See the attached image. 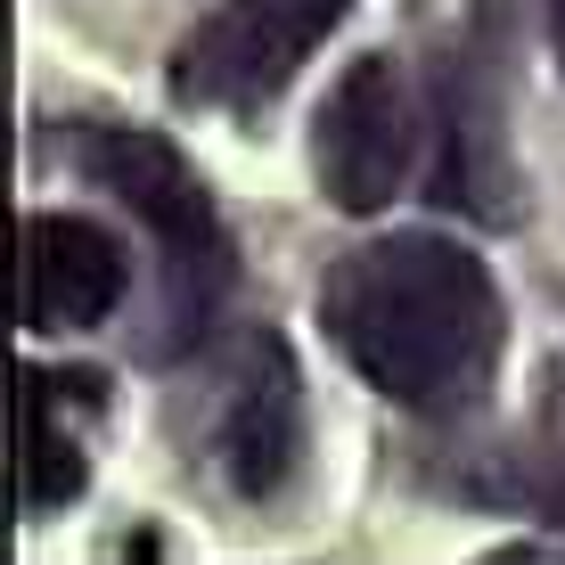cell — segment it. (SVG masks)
<instances>
[{
	"instance_id": "6da1fadb",
	"label": "cell",
	"mask_w": 565,
	"mask_h": 565,
	"mask_svg": "<svg viewBox=\"0 0 565 565\" xmlns=\"http://www.w3.org/2000/svg\"><path fill=\"white\" fill-rule=\"evenodd\" d=\"M320 328L385 402L418 418L476 411L509 344L483 255L435 230H394V238L353 246L320 279Z\"/></svg>"
},
{
	"instance_id": "7a4b0ae2",
	"label": "cell",
	"mask_w": 565,
	"mask_h": 565,
	"mask_svg": "<svg viewBox=\"0 0 565 565\" xmlns=\"http://www.w3.org/2000/svg\"><path fill=\"white\" fill-rule=\"evenodd\" d=\"M66 156L99 189H115V198L140 213V230L156 238L164 303H156L148 353L156 361H189L213 337V320H222V303H230V279H238V255H230V230H222L213 189L198 181V164H189L164 131H140V124H90V131L66 140Z\"/></svg>"
},
{
	"instance_id": "3957f363",
	"label": "cell",
	"mask_w": 565,
	"mask_h": 565,
	"mask_svg": "<svg viewBox=\"0 0 565 565\" xmlns=\"http://www.w3.org/2000/svg\"><path fill=\"white\" fill-rule=\"evenodd\" d=\"M418 148H426L418 90L385 50L353 57V66L337 74V90L320 99V115H311V172H320V189H328L337 213L394 205L402 189H411V172H418Z\"/></svg>"
},
{
	"instance_id": "277c9868",
	"label": "cell",
	"mask_w": 565,
	"mask_h": 565,
	"mask_svg": "<svg viewBox=\"0 0 565 565\" xmlns=\"http://www.w3.org/2000/svg\"><path fill=\"white\" fill-rule=\"evenodd\" d=\"M353 0H222L181 50H172V90L189 107L263 115L296 83V66L344 25Z\"/></svg>"
},
{
	"instance_id": "5b68a950",
	"label": "cell",
	"mask_w": 565,
	"mask_h": 565,
	"mask_svg": "<svg viewBox=\"0 0 565 565\" xmlns=\"http://www.w3.org/2000/svg\"><path fill=\"white\" fill-rule=\"evenodd\" d=\"M500 9L476 17V33L451 50L443 66V90H435V115H443V198L467 205L476 222H516V156H509V124H500Z\"/></svg>"
},
{
	"instance_id": "8992f818",
	"label": "cell",
	"mask_w": 565,
	"mask_h": 565,
	"mask_svg": "<svg viewBox=\"0 0 565 565\" xmlns=\"http://www.w3.org/2000/svg\"><path fill=\"white\" fill-rule=\"evenodd\" d=\"M296 353H287L270 328L246 337L238 369H230V394L213 411V459H222V483L238 500H270L296 467V435H303V394H296Z\"/></svg>"
},
{
	"instance_id": "52a82bcc",
	"label": "cell",
	"mask_w": 565,
	"mask_h": 565,
	"mask_svg": "<svg viewBox=\"0 0 565 565\" xmlns=\"http://www.w3.org/2000/svg\"><path fill=\"white\" fill-rule=\"evenodd\" d=\"M25 246V270H17V303H25V328L42 337H66V328H99L131 287L124 246L107 238L83 213H25L17 230Z\"/></svg>"
},
{
	"instance_id": "ba28073f",
	"label": "cell",
	"mask_w": 565,
	"mask_h": 565,
	"mask_svg": "<svg viewBox=\"0 0 565 565\" xmlns=\"http://www.w3.org/2000/svg\"><path fill=\"white\" fill-rule=\"evenodd\" d=\"M66 411H107V377L90 369H17V509L50 516L90 483L83 435Z\"/></svg>"
},
{
	"instance_id": "9c48e42d",
	"label": "cell",
	"mask_w": 565,
	"mask_h": 565,
	"mask_svg": "<svg viewBox=\"0 0 565 565\" xmlns=\"http://www.w3.org/2000/svg\"><path fill=\"white\" fill-rule=\"evenodd\" d=\"M550 42H557V66H565V0H550Z\"/></svg>"
}]
</instances>
